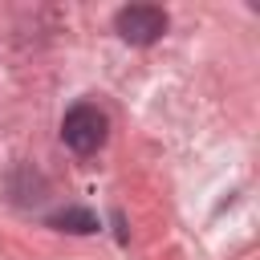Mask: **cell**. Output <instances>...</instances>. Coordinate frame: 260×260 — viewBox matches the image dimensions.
<instances>
[{"label":"cell","mask_w":260,"mask_h":260,"mask_svg":"<svg viewBox=\"0 0 260 260\" xmlns=\"http://www.w3.org/2000/svg\"><path fill=\"white\" fill-rule=\"evenodd\" d=\"M106 130H110L106 114H102L98 106H89V102H77V106L61 118V138H65V146H69L73 154H93V150L106 142Z\"/></svg>","instance_id":"1"},{"label":"cell","mask_w":260,"mask_h":260,"mask_svg":"<svg viewBox=\"0 0 260 260\" xmlns=\"http://www.w3.org/2000/svg\"><path fill=\"white\" fill-rule=\"evenodd\" d=\"M114 28L130 45H154L167 32V12L158 4H126L114 12Z\"/></svg>","instance_id":"2"},{"label":"cell","mask_w":260,"mask_h":260,"mask_svg":"<svg viewBox=\"0 0 260 260\" xmlns=\"http://www.w3.org/2000/svg\"><path fill=\"white\" fill-rule=\"evenodd\" d=\"M49 223L61 228V232H73V236H89V232H98V215H93L89 207H65V211H57Z\"/></svg>","instance_id":"3"}]
</instances>
